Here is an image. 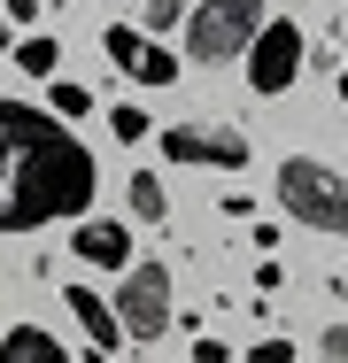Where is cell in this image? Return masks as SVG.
Masks as SVG:
<instances>
[{
  "label": "cell",
  "instance_id": "ac0fdd59",
  "mask_svg": "<svg viewBox=\"0 0 348 363\" xmlns=\"http://www.w3.org/2000/svg\"><path fill=\"white\" fill-rule=\"evenodd\" d=\"M256 363H294V340H256Z\"/></svg>",
  "mask_w": 348,
  "mask_h": 363
},
{
  "label": "cell",
  "instance_id": "5b68a950",
  "mask_svg": "<svg viewBox=\"0 0 348 363\" xmlns=\"http://www.w3.org/2000/svg\"><path fill=\"white\" fill-rule=\"evenodd\" d=\"M248 93H263V101H278L294 77H302V23L294 16H271L256 39H248Z\"/></svg>",
  "mask_w": 348,
  "mask_h": 363
},
{
  "label": "cell",
  "instance_id": "7a4b0ae2",
  "mask_svg": "<svg viewBox=\"0 0 348 363\" xmlns=\"http://www.w3.org/2000/svg\"><path fill=\"white\" fill-rule=\"evenodd\" d=\"M278 209L310 232H333L348 240V178H333L317 155H286L278 162Z\"/></svg>",
  "mask_w": 348,
  "mask_h": 363
},
{
  "label": "cell",
  "instance_id": "8fae6325",
  "mask_svg": "<svg viewBox=\"0 0 348 363\" xmlns=\"http://www.w3.org/2000/svg\"><path fill=\"white\" fill-rule=\"evenodd\" d=\"M8 62H23V77H55L62 47H55L47 31H23V47H8Z\"/></svg>",
  "mask_w": 348,
  "mask_h": 363
},
{
  "label": "cell",
  "instance_id": "ba28073f",
  "mask_svg": "<svg viewBox=\"0 0 348 363\" xmlns=\"http://www.w3.org/2000/svg\"><path fill=\"white\" fill-rule=\"evenodd\" d=\"M62 301H70V317H77V333H85V348H101V356L132 348V333H124V317H116V301H109V294H93L85 279H77Z\"/></svg>",
  "mask_w": 348,
  "mask_h": 363
},
{
  "label": "cell",
  "instance_id": "5bb4252c",
  "mask_svg": "<svg viewBox=\"0 0 348 363\" xmlns=\"http://www.w3.org/2000/svg\"><path fill=\"white\" fill-rule=\"evenodd\" d=\"M109 132H116L124 147H139V140H147V108H132V101H124V108H109Z\"/></svg>",
  "mask_w": 348,
  "mask_h": 363
},
{
  "label": "cell",
  "instance_id": "7402d4cb",
  "mask_svg": "<svg viewBox=\"0 0 348 363\" xmlns=\"http://www.w3.org/2000/svg\"><path fill=\"white\" fill-rule=\"evenodd\" d=\"M341 39H348V23H341Z\"/></svg>",
  "mask_w": 348,
  "mask_h": 363
},
{
  "label": "cell",
  "instance_id": "ffe728a7",
  "mask_svg": "<svg viewBox=\"0 0 348 363\" xmlns=\"http://www.w3.org/2000/svg\"><path fill=\"white\" fill-rule=\"evenodd\" d=\"M0 62H8V16H0Z\"/></svg>",
  "mask_w": 348,
  "mask_h": 363
},
{
  "label": "cell",
  "instance_id": "d6986e66",
  "mask_svg": "<svg viewBox=\"0 0 348 363\" xmlns=\"http://www.w3.org/2000/svg\"><path fill=\"white\" fill-rule=\"evenodd\" d=\"M325 356H341V363H348V325H325Z\"/></svg>",
  "mask_w": 348,
  "mask_h": 363
},
{
  "label": "cell",
  "instance_id": "e0dca14e",
  "mask_svg": "<svg viewBox=\"0 0 348 363\" xmlns=\"http://www.w3.org/2000/svg\"><path fill=\"white\" fill-rule=\"evenodd\" d=\"M256 286H263V294H278V286H286V271H278V255H263V263H256Z\"/></svg>",
  "mask_w": 348,
  "mask_h": 363
},
{
  "label": "cell",
  "instance_id": "4fadbf2b",
  "mask_svg": "<svg viewBox=\"0 0 348 363\" xmlns=\"http://www.w3.org/2000/svg\"><path fill=\"white\" fill-rule=\"evenodd\" d=\"M47 108H62V116H93V93L70 85V77H47Z\"/></svg>",
  "mask_w": 348,
  "mask_h": 363
},
{
  "label": "cell",
  "instance_id": "3957f363",
  "mask_svg": "<svg viewBox=\"0 0 348 363\" xmlns=\"http://www.w3.org/2000/svg\"><path fill=\"white\" fill-rule=\"evenodd\" d=\"M256 31H263V0H202V8H186V62L224 70L248 55Z\"/></svg>",
  "mask_w": 348,
  "mask_h": 363
},
{
  "label": "cell",
  "instance_id": "6da1fadb",
  "mask_svg": "<svg viewBox=\"0 0 348 363\" xmlns=\"http://www.w3.org/2000/svg\"><path fill=\"white\" fill-rule=\"evenodd\" d=\"M93 147L62 124V108H31L0 93V232H39L93 209Z\"/></svg>",
  "mask_w": 348,
  "mask_h": 363
},
{
  "label": "cell",
  "instance_id": "9c48e42d",
  "mask_svg": "<svg viewBox=\"0 0 348 363\" xmlns=\"http://www.w3.org/2000/svg\"><path fill=\"white\" fill-rule=\"evenodd\" d=\"M70 247H77V263H93V271H124V263H132V232L116 217H77V240H70Z\"/></svg>",
  "mask_w": 348,
  "mask_h": 363
},
{
  "label": "cell",
  "instance_id": "44dd1931",
  "mask_svg": "<svg viewBox=\"0 0 348 363\" xmlns=\"http://www.w3.org/2000/svg\"><path fill=\"white\" fill-rule=\"evenodd\" d=\"M341 101H348V70H341Z\"/></svg>",
  "mask_w": 348,
  "mask_h": 363
},
{
  "label": "cell",
  "instance_id": "7c38bea8",
  "mask_svg": "<svg viewBox=\"0 0 348 363\" xmlns=\"http://www.w3.org/2000/svg\"><path fill=\"white\" fill-rule=\"evenodd\" d=\"M124 201H132V217H139V224H163V217H170V201H163V186H155L147 170L124 186Z\"/></svg>",
  "mask_w": 348,
  "mask_h": 363
},
{
  "label": "cell",
  "instance_id": "30bf717a",
  "mask_svg": "<svg viewBox=\"0 0 348 363\" xmlns=\"http://www.w3.org/2000/svg\"><path fill=\"white\" fill-rule=\"evenodd\" d=\"M23 356H39V363H62L70 348L55 340V333H39V325H16V333H0V363H23Z\"/></svg>",
  "mask_w": 348,
  "mask_h": 363
},
{
  "label": "cell",
  "instance_id": "9a60e30c",
  "mask_svg": "<svg viewBox=\"0 0 348 363\" xmlns=\"http://www.w3.org/2000/svg\"><path fill=\"white\" fill-rule=\"evenodd\" d=\"M170 23H186V0H147V31H170Z\"/></svg>",
  "mask_w": 348,
  "mask_h": 363
},
{
  "label": "cell",
  "instance_id": "277c9868",
  "mask_svg": "<svg viewBox=\"0 0 348 363\" xmlns=\"http://www.w3.org/2000/svg\"><path fill=\"white\" fill-rule=\"evenodd\" d=\"M109 301H116V317H124V333H132V348H155V340H163V333L178 325V301H170V271H163L155 255H147V263L132 255Z\"/></svg>",
  "mask_w": 348,
  "mask_h": 363
},
{
  "label": "cell",
  "instance_id": "2e32d148",
  "mask_svg": "<svg viewBox=\"0 0 348 363\" xmlns=\"http://www.w3.org/2000/svg\"><path fill=\"white\" fill-rule=\"evenodd\" d=\"M0 16H8V23H16V31H31V23H39V0H8V8H0Z\"/></svg>",
  "mask_w": 348,
  "mask_h": 363
},
{
  "label": "cell",
  "instance_id": "8992f818",
  "mask_svg": "<svg viewBox=\"0 0 348 363\" xmlns=\"http://www.w3.org/2000/svg\"><path fill=\"white\" fill-rule=\"evenodd\" d=\"M101 47H109V62L132 77V85H147V93H163V85H178V55H163L139 23H109L101 31Z\"/></svg>",
  "mask_w": 348,
  "mask_h": 363
},
{
  "label": "cell",
  "instance_id": "52a82bcc",
  "mask_svg": "<svg viewBox=\"0 0 348 363\" xmlns=\"http://www.w3.org/2000/svg\"><path fill=\"white\" fill-rule=\"evenodd\" d=\"M163 155L170 162H209V170H248V132H232V124H170Z\"/></svg>",
  "mask_w": 348,
  "mask_h": 363
}]
</instances>
